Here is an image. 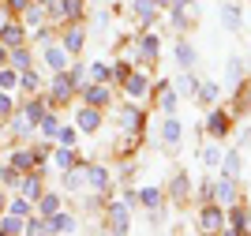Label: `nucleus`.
Returning <instances> with one entry per match:
<instances>
[{
    "label": "nucleus",
    "mask_w": 251,
    "mask_h": 236,
    "mask_svg": "<svg viewBox=\"0 0 251 236\" xmlns=\"http://www.w3.org/2000/svg\"><path fill=\"white\" fill-rule=\"evenodd\" d=\"M232 131V113L229 109H210L206 113V135L210 139H225Z\"/></svg>",
    "instance_id": "f257e3e1"
},
{
    "label": "nucleus",
    "mask_w": 251,
    "mask_h": 236,
    "mask_svg": "<svg viewBox=\"0 0 251 236\" xmlns=\"http://www.w3.org/2000/svg\"><path fill=\"white\" fill-rule=\"evenodd\" d=\"M199 229H202V233H221V229H225V206H218V203H202Z\"/></svg>",
    "instance_id": "f03ea898"
},
{
    "label": "nucleus",
    "mask_w": 251,
    "mask_h": 236,
    "mask_svg": "<svg viewBox=\"0 0 251 236\" xmlns=\"http://www.w3.org/2000/svg\"><path fill=\"white\" fill-rule=\"evenodd\" d=\"M195 11H199L195 0H176L173 11H169V15H173V26H176V30H188L191 23H195Z\"/></svg>",
    "instance_id": "7ed1b4c3"
},
{
    "label": "nucleus",
    "mask_w": 251,
    "mask_h": 236,
    "mask_svg": "<svg viewBox=\"0 0 251 236\" xmlns=\"http://www.w3.org/2000/svg\"><path fill=\"white\" fill-rule=\"evenodd\" d=\"M248 229H251V217H248V210L232 203V206H229V214H225V233H232V236H244Z\"/></svg>",
    "instance_id": "20e7f679"
},
{
    "label": "nucleus",
    "mask_w": 251,
    "mask_h": 236,
    "mask_svg": "<svg viewBox=\"0 0 251 236\" xmlns=\"http://www.w3.org/2000/svg\"><path fill=\"white\" fill-rule=\"evenodd\" d=\"M214 203L225 206V210L236 203V180H232V176H221V180H214Z\"/></svg>",
    "instance_id": "39448f33"
},
{
    "label": "nucleus",
    "mask_w": 251,
    "mask_h": 236,
    "mask_svg": "<svg viewBox=\"0 0 251 236\" xmlns=\"http://www.w3.org/2000/svg\"><path fill=\"white\" fill-rule=\"evenodd\" d=\"M173 56H176V64L184 68V72H191V68L199 64V52H195V45H191V41H184V38L173 45Z\"/></svg>",
    "instance_id": "423d86ee"
},
{
    "label": "nucleus",
    "mask_w": 251,
    "mask_h": 236,
    "mask_svg": "<svg viewBox=\"0 0 251 236\" xmlns=\"http://www.w3.org/2000/svg\"><path fill=\"white\" fill-rule=\"evenodd\" d=\"M248 79V64L240 60V56H229V64H225V86H240V82Z\"/></svg>",
    "instance_id": "0eeeda50"
},
{
    "label": "nucleus",
    "mask_w": 251,
    "mask_h": 236,
    "mask_svg": "<svg viewBox=\"0 0 251 236\" xmlns=\"http://www.w3.org/2000/svg\"><path fill=\"white\" fill-rule=\"evenodd\" d=\"M221 26L225 30H244V11H240V4H221Z\"/></svg>",
    "instance_id": "6e6552de"
},
{
    "label": "nucleus",
    "mask_w": 251,
    "mask_h": 236,
    "mask_svg": "<svg viewBox=\"0 0 251 236\" xmlns=\"http://www.w3.org/2000/svg\"><path fill=\"white\" fill-rule=\"evenodd\" d=\"M157 94H161V98H157L161 113H165V116H173V113H176V102H180V94L173 90V82H165V79H161V82H157Z\"/></svg>",
    "instance_id": "1a4fd4ad"
},
{
    "label": "nucleus",
    "mask_w": 251,
    "mask_h": 236,
    "mask_svg": "<svg viewBox=\"0 0 251 236\" xmlns=\"http://www.w3.org/2000/svg\"><path fill=\"white\" fill-rule=\"evenodd\" d=\"M161 139H165V146H180V139H184V124H180L176 116H165V124H161Z\"/></svg>",
    "instance_id": "9d476101"
},
{
    "label": "nucleus",
    "mask_w": 251,
    "mask_h": 236,
    "mask_svg": "<svg viewBox=\"0 0 251 236\" xmlns=\"http://www.w3.org/2000/svg\"><path fill=\"white\" fill-rule=\"evenodd\" d=\"M124 86H127V94H131V98H147V90H150V79H147L143 72H127Z\"/></svg>",
    "instance_id": "9b49d317"
},
{
    "label": "nucleus",
    "mask_w": 251,
    "mask_h": 236,
    "mask_svg": "<svg viewBox=\"0 0 251 236\" xmlns=\"http://www.w3.org/2000/svg\"><path fill=\"white\" fill-rule=\"evenodd\" d=\"M240 150H225L221 154V176H232V180H240Z\"/></svg>",
    "instance_id": "f8f14e48"
},
{
    "label": "nucleus",
    "mask_w": 251,
    "mask_h": 236,
    "mask_svg": "<svg viewBox=\"0 0 251 236\" xmlns=\"http://www.w3.org/2000/svg\"><path fill=\"white\" fill-rule=\"evenodd\" d=\"M188 195H191L188 176H184V173H176V176H173V187H169V199H173V203H184Z\"/></svg>",
    "instance_id": "ddd939ff"
},
{
    "label": "nucleus",
    "mask_w": 251,
    "mask_h": 236,
    "mask_svg": "<svg viewBox=\"0 0 251 236\" xmlns=\"http://www.w3.org/2000/svg\"><path fill=\"white\" fill-rule=\"evenodd\" d=\"M109 229H113V233H127V229H131L127 206H113V210H109Z\"/></svg>",
    "instance_id": "4468645a"
},
{
    "label": "nucleus",
    "mask_w": 251,
    "mask_h": 236,
    "mask_svg": "<svg viewBox=\"0 0 251 236\" xmlns=\"http://www.w3.org/2000/svg\"><path fill=\"white\" fill-rule=\"evenodd\" d=\"M45 233H75V217H68V214H52L49 221H45Z\"/></svg>",
    "instance_id": "2eb2a0df"
},
{
    "label": "nucleus",
    "mask_w": 251,
    "mask_h": 236,
    "mask_svg": "<svg viewBox=\"0 0 251 236\" xmlns=\"http://www.w3.org/2000/svg\"><path fill=\"white\" fill-rule=\"evenodd\" d=\"M218 94H221V86H218V82H199L195 98H199V105H210V102H218Z\"/></svg>",
    "instance_id": "dca6fc26"
},
{
    "label": "nucleus",
    "mask_w": 251,
    "mask_h": 236,
    "mask_svg": "<svg viewBox=\"0 0 251 236\" xmlns=\"http://www.w3.org/2000/svg\"><path fill=\"white\" fill-rule=\"evenodd\" d=\"M139 203L147 206L150 214H157V206H161V191H157V187H143V191H139Z\"/></svg>",
    "instance_id": "f3484780"
},
{
    "label": "nucleus",
    "mask_w": 251,
    "mask_h": 236,
    "mask_svg": "<svg viewBox=\"0 0 251 236\" xmlns=\"http://www.w3.org/2000/svg\"><path fill=\"white\" fill-rule=\"evenodd\" d=\"M120 120H124V128H127V131L135 135V131H139V124H143V113H139L135 105H127L124 113H120Z\"/></svg>",
    "instance_id": "a211bd4d"
},
{
    "label": "nucleus",
    "mask_w": 251,
    "mask_h": 236,
    "mask_svg": "<svg viewBox=\"0 0 251 236\" xmlns=\"http://www.w3.org/2000/svg\"><path fill=\"white\" fill-rule=\"evenodd\" d=\"M157 45H161V41H157L154 34H147V38L139 41V56H143V60H154V56H157Z\"/></svg>",
    "instance_id": "6ab92c4d"
},
{
    "label": "nucleus",
    "mask_w": 251,
    "mask_h": 236,
    "mask_svg": "<svg viewBox=\"0 0 251 236\" xmlns=\"http://www.w3.org/2000/svg\"><path fill=\"white\" fill-rule=\"evenodd\" d=\"M199 90V79L191 72H184V75H176V94H195Z\"/></svg>",
    "instance_id": "aec40b11"
},
{
    "label": "nucleus",
    "mask_w": 251,
    "mask_h": 236,
    "mask_svg": "<svg viewBox=\"0 0 251 236\" xmlns=\"http://www.w3.org/2000/svg\"><path fill=\"white\" fill-rule=\"evenodd\" d=\"M98 124H101V116H98V109H83V113H79V128H83V131H94Z\"/></svg>",
    "instance_id": "412c9836"
},
{
    "label": "nucleus",
    "mask_w": 251,
    "mask_h": 236,
    "mask_svg": "<svg viewBox=\"0 0 251 236\" xmlns=\"http://www.w3.org/2000/svg\"><path fill=\"white\" fill-rule=\"evenodd\" d=\"M86 180H90L94 187H105L109 184V173H105L101 165H90V169H86Z\"/></svg>",
    "instance_id": "4be33fe9"
},
{
    "label": "nucleus",
    "mask_w": 251,
    "mask_h": 236,
    "mask_svg": "<svg viewBox=\"0 0 251 236\" xmlns=\"http://www.w3.org/2000/svg\"><path fill=\"white\" fill-rule=\"evenodd\" d=\"M45 64H49V68H56V72H60L64 64H68V56H64V52L56 49V45H49V49H45Z\"/></svg>",
    "instance_id": "5701e85b"
},
{
    "label": "nucleus",
    "mask_w": 251,
    "mask_h": 236,
    "mask_svg": "<svg viewBox=\"0 0 251 236\" xmlns=\"http://www.w3.org/2000/svg\"><path fill=\"white\" fill-rule=\"evenodd\" d=\"M86 102L90 105H105L109 102V90H105V86H90V90H86Z\"/></svg>",
    "instance_id": "b1692460"
},
{
    "label": "nucleus",
    "mask_w": 251,
    "mask_h": 236,
    "mask_svg": "<svg viewBox=\"0 0 251 236\" xmlns=\"http://www.w3.org/2000/svg\"><path fill=\"white\" fill-rule=\"evenodd\" d=\"M202 165H206V169H210V165H221V150H218L214 143L202 146Z\"/></svg>",
    "instance_id": "393cba45"
},
{
    "label": "nucleus",
    "mask_w": 251,
    "mask_h": 236,
    "mask_svg": "<svg viewBox=\"0 0 251 236\" xmlns=\"http://www.w3.org/2000/svg\"><path fill=\"white\" fill-rule=\"evenodd\" d=\"M23 229L26 225H23L19 217H4V221H0V233H23Z\"/></svg>",
    "instance_id": "a878e982"
},
{
    "label": "nucleus",
    "mask_w": 251,
    "mask_h": 236,
    "mask_svg": "<svg viewBox=\"0 0 251 236\" xmlns=\"http://www.w3.org/2000/svg\"><path fill=\"white\" fill-rule=\"evenodd\" d=\"M30 161H34V157H30V154H23V150H19V154H11V165H15L19 173H26V169H30Z\"/></svg>",
    "instance_id": "bb28decb"
},
{
    "label": "nucleus",
    "mask_w": 251,
    "mask_h": 236,
    "mask_svg": "<svg viewBox=\"0 0 251 236\" xmlns=\"http://www.w3.org/2000/svg\"><path fill=\"white\" fill-rule=\"evenodd\" d=\"M199 199H202V203H214V180H210V176L199 184Z\"/></svg>",
    "instance_id": "cd10ccee"
},
{
    "label": "nucleus",
    "mask_w": 251,
    "mask_h": 236,
    "mask_svg": "<svg viewBox=\"0 0 251 236\" xmlns=\"http://www.w3.org/2000/svg\"><path fill=\"white\" fill-rule=\"evenodd\" d=\"M52 165H56V169H72V154H68V150H56V154H52Z\"/></svg>",
    "instance_id": "c85d7f7f"
},
{
    "label": "nucleus",
    "mask_w": 251,
    "mask_h": 236,
    "mask_svg": "<svg viewBox=\"0 0 251 236\" xmlns=\"http://www.w3.org/2000/svg\"><path fill=\"white\" fill-rule=\"evenodd\" d=\"M42 210H45V214H56V210H60V195H45L42 199Z\"/></svg>",
    "instance_id": "c756f323"
},
{
    "label": "nucleus",
    "mask_w": 251,
    "mask_h": 236,
    "mask_svg": "<svg viewBox=\"0 0 251 236\" xmlns=\"http://www.w3.org/2000/svg\"><path fill=\"white\" fill-rule=\"evenodd\" d=\"M68 49H83V30H72V34H68Z\"/></svg>",
    "instance_id": "7c9ffc66"
},
{
    "label": "nucleus",
    "mask_w": 251,
    "mask_h": 236,
    "mask_svg": "<svg viewBox=\"0 0 251 236\" xmlns=\"http://www.w3.org/2000/svg\"><path fill=\"white\" fill-rule=\"evenodd\" d=\"M56 139H60L64 146H72L75 139H79V135H75V128H64V131H56Z\"/></svg>",
    "instance_id": "2f4dec72"
},
{
    "label": "nucleus",
    "mask_w": 251,
    "mask_h": 236,
    "mask_svg": "<svg viewBox=\"0 0 251 236\" xmlns=\"http://www.w3.org/2000/svg\"><path fill=\"white\" fill-rule=\"evenodd\" d=\"M90 75H94L98 82H105V79H113V75H109V68H105V64H94V68H90Z\"/></svg>",
    "instance_id": "473e14b6"
},
{
    "label": "nucleus",
    "mask_w": 251,
    "mask_h": 236,
    "mask_svg": "<svg viewBox=\"0 0 251 236\" xmlns=\"http://www.w3.org/2000/svg\"><path fill=\"white\" fill-rule=\"evenodd\" d=\"M0 86L8 90V86H15V72H0Z\"/></svg>",
    "instance_id": "72a5a7b5"
},
{
    "label": "nucleus",
    "mask_w": 251,
    "mask_h": 236,
    "mask_svg": "<svg viewBox=\"0 0 251 236\" xmlns=\"http://www.w3.org/2000/svg\"><path fill=\"white\" fill-rule=\"evenodd\" d=\"M19 38H23V34H19V30H15V26H11V30H8V34H4V41H8V45H19Z\"/></svg>",
    "instance_id": "f704fd0d"
},
{
    "label": "nucleus",
    "mask_w": 251,
    "mask_h": 236,
    "mask_svg": "<svg viewBox=\"0 0 251 236\" xmlns=\"http://www.w3.org/2000/svg\"><path fill=\"white\" fill-rule=\"evenodd\" d=\"M23 191H26V199H34V191H38V180H34V176H30V180L23 184Z\"/></svg>",
    "instance_id": "c9c22d12"
},
{
    "label": "nucleus",
    "mask_w": 251,
    "mask_h": 236,
    "mask_svg": "<svg viewBox=\"0 0 251 236\" xmlns=\"http://www.w3.org/2000/svg\"><path fill=\"white\" fill-rule=\"evenodd\" d=\"M42 131H45V135L56 131V120H52V116H45V120H42Z\"/></svg>",
    "instance_id": "e433bc0d"
},
{
    "label": "nucleus",
    "mask_w": 251,
    "mask_h": 236,
    "mask_svg": "<svg viewBox=\"0 0 251 236\" xmlns=\"http://www.w3.org/2000/svg\"><path fill=\"white\" fill-rule=\"evenodd\" d=\"M8 113H11V102L4 98V94H0V116H8Z\"/></svg>",
    "instance_id": "4c0bfd02"
},
{
    "label": "nucleus",
    "mask_w": 251,
    "mask_h": 236,
    "mask_svg": "<svg viewBox=\"0 0 251 236\" xmlns=\"http://www.w3.org/2000/svg\"><path fill=\"white\" fill-rule=\"evenodd\" d=\"M0 210H4V191H0Z\"/></svg>",
    "instance_id": "58836bf2"
}]
</instances>
